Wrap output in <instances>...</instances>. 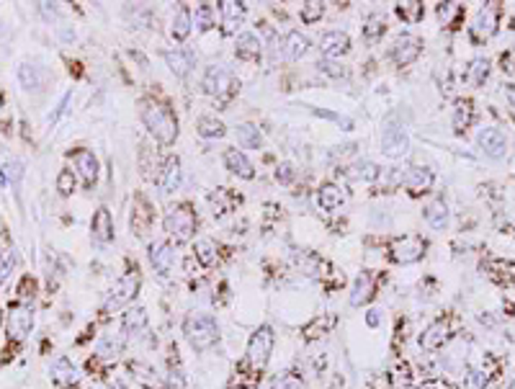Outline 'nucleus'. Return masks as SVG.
<instances>
[{"instance_id": "obj_1", "label": "nucleus", "mask_w": 515, "mask_h": 389, "mask_svg": "<svg viewBox=\"0 0 515 389\" xmlns=\"http://www.w3.org/2000/svg\"><path fill=\"white\" fill-rule=\"evenodd\" d=\"M183 335L193 350L204 353V350L214 348L219 343V325L212 315H204V312H191L188 318L183 320Z\"/></svg>"}, {"instance_id": "obj_2", "label": "nucleus", "mask_w": 515, "mask_h": 389, "mask_svg": "<svg viewBox=\"0 0 515 389\" xmlns=\"http://www.w3.org/2000/svg\"><path fill=\"white\" fill-rule=\"evenodd\" d=\"M142 121L144 127L150 129V135L158 139L160 144H173L178 137V119L175 114L163 104H147L142 109Z\"/></svg>"}, {"instance_id": "obj_3", "label": "nucleus", "mask_w": 515, "mask_h": 389, "mask_svg": "<svg viewBox=\"0 0 515 389\" xmlns=\"http://www.w3.org/2000/svg\"><path fill=\"white\" fill-rule=\"evenodd\" d=\"M273 343H276V335H273V327L270 325H261L250 335V341H247V350H245V366L253 371V376L268 366L270 361V353H273ZM261 379V376H258Z\"/></svg>"}, {"instance_id": "obj_4", "label": "nucleus", "mask_w": 515, "mask_h": 389, "mask_svg": "<svg viewBox=\"0 0 515 389\" xmlns=\"http://www.w3.org/2000/svg\"><path fill=\"white\" fill-rule=\"evenodd\" d=\"M139 284H142L139 271H129V273H124V276H121L119 281L109 289V294H106V299H103V307H101L103 315L119 312V310H124L127 304L135 302L137 292H139Z\"/></svg>"}, {"instance_id": "obj_5", "label": "nucleus", "mask_w": 515, "mask_h": 389, "mask_svg": "<svg viewBox=\"0 0 515 389\" xmlns=\"http://www.w3.org/2000/svg\"><path fill=\"white\" fill-rule=\"evenodd\" d=\"M163 224H165V232L175 243H188L196 232V214L188 204H178V207L167 209Z\"/></svg>"}, {"instance_id": "obj_6", "label": "nucleus", "mask_w": 515, "mask_h": 389, "mask_svg": "<svg viewBox=\"0 0 515 389\" xmlns=\"http://www.w3.org/2000/svg\"><path fill=\"white\" fill-rule=\"evenodd\" d=\"M407 147H410V137L404 127L397 121V116H387L381 124V152L387 158H402Z\"/></svg>"}, {"instance_id": "obj_7", "label": "nucleus", "mask_w": 515, "mask_h": 389, "mask_svg": "<svg viewBox=\"0 0 515 389\" xmlns=\"http://www.w3.org/2000/svg\"><path fill=\"white\" fill-rule=\"evenodd\" d=\"M6 327H8V338H13V341H24L26 335L32 333V327H34L32 307H26V304H16V307H11Z\"/></svg>"}, {"instance_id": "obj_8", "label": "nucleus", "mask_w": 515, "mask_h": 389, "mask_svg": "<svg viewBox=\"0 0 515 389\" xmlns=\"http://www.w3.org/2000/svg\"><path fill=\"white\" fill-rule=\"evenodd\" d=\"M201 86L209 95H224L235 88V78H232L230 70H224L222 64H212V67H206Z\"/></svg>"}, {"instance_id": "obj_9", "label": "nucleus", "mask_w": 515, "mask_h": 389, "mask_svg": "<svg viewBox=\"0 0 515 389\" xmlns=\"http://www.w3.org/2000/svg\"><path fill=\"white\" fill-rule=\"evenodd\" d=\"M423 253H425V243L420 238H402V240H394V245H392V258L397 263H415L420 261Z\"/></svg>"}, {"instance_id": "obj_10", "label": "nucleus", "mask_w": 515, "mask_h": 389, "mask_svg": "<svg viewBox=\"0 0 515 389\" xmlns=\"http://www.w3.org/2000/svg\"><path fill=\"white\" fill-rule=\"evenodd\" d=\"M150 263L160 276H170L173 263H175V253H173V247H170V243H165V240L150 243Z\"/></svg>"}, {"instance_id": "obj_11", "label": "nucleus", "mask_w": 515, "mask_h": 389, "mask_svg": "<svg viewBox=\"0 0 515 389\" xmlns=\"http://www.w3.org/2000/svg\"><path fill=\"white\" fill-rule=\"evenodd\" d=\"M451 338V325L446 322V320H436V322H430L420 335V346L425 350H438L444 343H448Z\"/></svg>"}, {"instance_id": "obj_12", "label": "nucleus", "mask_w": 515, "mask_h": 389, "mask_svg": "<svg viewBox=\"0 0 515 389\" xmlns=\"http://www.w3.org/2000/svg\"><path fill=\"white\" fill-rule=\"evenodd\" d=\"M49 374H52V381L60 384V387H75L80 381V371L78 366L72 364L67 356H60L55 364L49 366Z\"/></svg>"}, {"instance_id": "obj_13", "label": "nucleus", "mask_w": 515, "mask_h": 389, "mask_svg": "<svg viewBox=\"0 0 515 389\" xmlns=\"http://www.w3.org/2000/svg\"><path fill=\"white\" fill-rule=\"evenodd\" d=\"M418 55H420V39H415L410 34H402V36L394 41V47H392V57H394V62L399 64V67L415 62Z\"/></svg>"}, {"instance_id": "obj_14", "label": "nucleus", "mask_w": 515, "mask_h": 389, "mask_svg": "<svg viewBox=\"0 0 515 389\" xmlns=\"http://www.w3.org/2000/svg\"><path fill=\"white\" fill-rule=\"evenodd\" d=\"M476 142L479 147L484 150V155H490V158L500 160L505 158V150H507V142H505V135L500 132V129H482L479 137H476Z\"/></svg>"}, {"instance_id": "obj_15", "label": "nucleus", "mask_w": 515, "mask_h": 389, "mask_svg": "<svg viewBox=\"0 0 515 389\" xmlns=\"http://www.w3.org/2000/svg\"><path fill=\"white\" fill-rule=\"evenodd\" d=\"M402 183L412 191V193H425V191L433 186V173H430L428 168L412 165L402 173Z\"/></svg>"}, {"instance_id": "obj_16", "label": "nucleus", "mask_w": 515, "mask_h": 389, "mask_svg": "<svg viewBox=\"0 0 515 389\" xmlns=\"http://www.w3.org/2000/svg\"><path fill=\"white\" fill-rule=\"evenodd\" d=\"M474 36L476 39H490L497 32V6H484L474 18Z\"/></svg>"}, {"instance_id": "obj_17", "label": "nucleus", "mask_w": 515, "mask_h": 389, "mask_svg": "<svg viewBox=\"0 0 515 389\" xmlns=\"http://www.w3.org/2000/svg\"><path fill=\"white\" fill-rule=\"evenodd\" d=\"M320 49L325 57H341L350 49V39L345 32H325L320 39Z\"/></svg>"}, {"instance_id": "obj_18", "label": "nucleus", "mask_w": 515, "mask_h": 389, "mask_svg": "<svg viewBox=\"0 0 515 389\" xmlns=\"http://www.w3.org/2000/svg\"><path fill=\"white\" fill-rule=\"evenodd\" d=\"M373 289H376L373 276L369 273V271H364V273L353 281V289H350V304H353V307H364V304H369L371 302V296H373Z\"/></svg>"}, {"instance_id": "obj_19", "label": "nucleus", "mask_w": 515, "mask_h": 389, "mask_svg": "<svg viewBox=\"0 0 515 389\" xmlns=\"http://www.w3.org/2000/svg\"><path fill=\"white\" fill-rule=\"evenodd\" d=\"M72 160H75V168H78L80 175H83V183H85V186H93V183L98 181V160H95L93 152L78 150L72 155Z\"/></svg>"}, {"instance_id": "obj_20", "label": "nucleus", "mask_w": 515, "mask_h": 389, "mask_svg": "<svg viewBox=\"0 0 515 389\" xmlns=\"http://www.w3.org/2000/svg\"><path fill=\"white\" fill-rule=\"evenodd\" d=\"M158 186L163 193H173V191L181 186V160L167 158L165 168H163L158 175Z\"/></svg>"}, {"instance_id": "obj_21", "label": "nucleus", "mask_w": 515, "mask_h": 389, "mask_svg": "<svg viewBox=\"0 0 515 389\" xmlns=\"http://www.w3.org/2000/svg\"><path fill=\"white\" fill-rule=\"evenodd\" d=\"M224 165H227V170L235 175H240V178H253L255 175V168L253 163L247 160L245 152H240V150H227L224 152Z\"/></svg>"}, {"instance_id": "obj_22", "label": "nucleus", "mask_w": 515, "mask_h": 389, "mask_svg": "<svg viewBox=\"0 0 515 389\" xmlns=\"http://www.w3.org/2000/svg\"><path fill=\"white\" fill-rule=\"evenodd\" d=\"M90 232H93L95 243H109V240L114 238V222H111V214H109V209H106V207H101L93 214Z\"/></svg>"}, {"instance_id": "obj_23", "label": "nucleus", "mask_w": 515, "mask_h": 389, "mask_svg": "<svg viewBox=\"0 0 515 389\" xmlns=\"http://www.w3.org/2000/svg\"><path fill=\"white\" fill-rule=\"evenodd\" d=\"M124 335L119 333H109V335H101V341L95 343V353L101 358H119L124 353Z\"/></svg>"}, {"instance_id": "obj_24", "label": "nucleus", "mask_w": 515, "mask_h": 389, "mask_svg": "<svg viewBox=\"0 0 515 389\" xmlns=\"http://www.w3.org/2000/svg\"><path fill=\"white\" fill-rule=\"evenodd\" d=\"M219 11H222V18H224V32L232 34L242 24V18H245V3H235V0H224L219 3Z\"/></svg>"}, {"instance_id": "obj_25", "label": "nucleus", "mask_w": 515, "mask_h": 389, "mask_svg": "<svg viewBox=\"0 0 515 389\" xmlns=\"http://www.w3.org/2000/svg\"><path fill=\"white\" fill-rule=\"evenodd\" d=\"M165 62L173 75L183 78V75H188L191 67H193V55L186 52V49H175V52H165Z\"/></svg>"}, {"instance_id": "obj_26", "label": "nucleus", "mask_w": 515, "mask_h": 389, "mask_svg": "<svg viewBox=\"0 0 515 389\" xmlns=\"http://www.w3.org/2000/svg\"><path fill=\"white\" fill-rule=\"evenodd\" d=\"M235 55L240 60H258L261 55V41L255 34H240L238 41H235Z\"/></svg>"}, {"instance_id": "obj_27", "label": "nucleus", "mask_w": 515, "mask_h": 389, "mask_svg": "<svg viewBox=\"0 0 515 389\" xmlns=\"http://www.w3.org/2000/svg\"><path fill=\"white\" fill-rule=\"evenodd\" d=\"M425 219H428V224L433 230H446L448 227V207L441 199L433 201V204L425 207Z\"/></svg>"}, {"instance_id": "obj_28", "label": "nucleus", "mask_w": 515, "mask_h": 389, "mask_svg": "<svg viewBox=\"0 0 515 389\" xmlns=\"http://www.w3.org/2000/svg\"><path fill=\"white\" fill-rule=\"evenodd\" d=\"M284 47H286V57H289V60H301V57L309 52V39L299 32H289Z\"/></svg>"}, {"instance_id": "obj_29", "label": "nucleus", "mask_w": 515, "mask_h": 389, "mask_svg": "<svg viewBox=\"0 0 515 389\" xmlns=\"http://www.w3.org/2000/svg\"><path fill=\"white\" fill-rule=\"evenodd\" d=\"M144 325H147V312H144V307H132V310H127V315L121 318V327H124V333H129V335L144 330Z\"/></svg>"}, {"instance_id": "obj_30", "label": "nucleus", "mask_w": 515, "mask_h": 389, "mask_svg": "<svg viewBox=\"0 0 515 389\" xmlns=\"http://www.w3.org/2000/svg\"><path fill=\"white\" fill-rule=\"evenodd\" d=\"M317 201L325 212H335V209L343 204V191L338 189V186H333V183H325L317 193Z\"/></svg>"}, {"instance_id": "obj_31", "label": "nucleus", "mask_w": 515, "mask_h": 389, "mask_svg": "<svg viewBox=\"0 0 515 389\" xmlns=\"http://www.w3.org/2000/svg\"><path fill=\"white\" fill-rule=\"evenodd\" d=\"M238 142L245 147V150H261L263 147V137L258 132V127L253 124H240L238 127Z\"/></svg>"}, {"instance_id": "obj_32", "label": "nucleus", "mask_w": 515, "mask_h": 389, "mask_svg": "<svg viewBox=\"0 0 515 389\" xmlns=\"http://www.w3.org/2000/svg\"><path fill=\"white\" fill-rule=\"evenodd\" d=\"M397 16L402 18L404 24H418L423 18V13H425V8H423V3H418V0H404V3H397Z\"/></svg>"}, {"instance_id": "obj_33", "label": "nucleus", "mask_w": 515, "mask_h": 389, "mask_svg": "<svg viewBox=\"0 0 515 389\" xmlns=\"http://www.w3.org/2000/svg\"><path fill=\"white\" fill-rule=\"evenodd\" d=\"M191 26H193V21H191V11L186 8V6H183V8L178 11V16L173 18V29H170V34H173V39H178V41L188 39Z\"/></svg>"}, {"instance_id": "obj_34", "label": "nucleus", "mask_w": 515, "mask_h": 389, "mask_svg": "<svg viewBox=\"0 0 515 389\" xmlns=\"http://www.w3.org/2000/svg\"><path fill=\"white\" fill-rule=\"evenodd\" d=\"M196 132L204 137V139H219V137H224V124L212 119V116H204V119H198Z\"/></svg>"}, {"instance_id": "obj_35", "label": "nucleus", "mask_w": 515, "mask_h": 389, "mask_svg": "<svg viewBox=\"0 0 515 389\" xmlns=\"http://www.w3.org/2000/svg\"><path fill=\"white\" fill-rule=\"evenodd\" d=\"M16 268V250L13 245H0V284L11 276V271Z\"/></svg>"}, {"instance_id": "obj_36", "label": "nucleus", "mask_w": 515, "mask_h": 389, "mask_svg": "<svg viewBox=\"0 0 515 389\" xmlns=\"http://www.w3.org/2000/svg\"><path fill=\"white\" fill-rule=\"evenodd\" d=\"M18 78H21L24 88H29V90H39L41 88V70L36 64H24V67L18 70Z\"/></svg>"}, {"instance_id": "obj_37", "label": "nucleus", "mask_w": 515, "mask_h": 389, "mask_svg": "<svg viewBox=\"0 0 515 389\" xmlns=\"http://www.w3.org/2000/svg\"><path fill=\"white\" fill-rule=\"evenodd\" d=\"M322 13H325V3L309 0V3H304V6H301L299 18L304 21V24H317L320 18H322Z\"/></svg>"}, {"instance_id": "obj_38", "label": "nucleus", "mask_w": 515, "mask_h": 389, "mask_svg": "<svg viewBox=\"0 0 515 389\" xmlns=\"http://www.w3.org/2000/svg\"><path fill=\"white\" fill-rule=\"evenodd\" d=\"M193 24H196L198 32H209V29L214 26V8H212L209 3L196 6V18H193Z\"/></svg>"}, {"instance_id": "obj_39", "label": "nucleus", "mask_w": 515, "mask_h": 389, "mask_svg": "<svg viewBox=\"0 0 515 389\" xmlns=\"http://www.w3.org/2000/svg\"><path fill=\"white\" fill-rule=\"evenodd\" d=\"M214 253L217 247L212 240H196V258L201 266H212L214 263Z\"/></svg>"}, {"instance_id": "obj_40", "label": "nucleus", "mask_w": 515, "mask_h": 389, "mask_svg": "<svg viewBox=\"0 0 515 389\" xmlns=\"http://www.w3.org/2000/svg\"><path fill=\"white\" fill-rule=\"evenodd\" d=\"M304 381H301L299 374H281L276 379L270 381V389H301Z\"/></svg>"}, {"instance_id": "obj_41", "label": "nucleus", "mask_w": 515, "mask_h": 389, "mask_svg": "<svg viewBox=\"0 0 515 389\" xmlns=\"http://www.w3.org/2000/svg\"><path fill=\"white\" fill-rule=\"evenodd\" d=\"M469 121H472V104H469V101H464V104L456 106V116H453V127H456V132L467 129Z\"/></svg>"}, {"instance_id": "obj_42", "label": "nucleus", "mask_w": 515, "mask_h": 389, "mask_svg": "<svg viewBox=\"0 0 515 389\" xmlns=\"http://www.w3.org/2000/svg\"><path fill=\"white\" fill-rule=\"evenodd\" d=\"M384 32H387V24H384L381 18H371V21L366 24V29H364V36H366V39H379Z\"/></svg>"}, {"instance_id": "obj_43", "label": "nucleus", "mask_w": 515, "mask_h": 389, "mask_svg": "<svg viewBox=\"0 0 515 389\" xmlns=\"http://www.w3.org/2000/svg\"><path fill=\"white\" fill-rule=\"evenodd\" d=\"M487 72H490V62L487 60H474V64H472V83H484V78H487Z\"/></svg>"}, {"instance_id": "obj_44", "label": "nucleus", "mask_w": 515, "mask_h": 389, "mask_svg": "<svg viewBox=\"0 0 515 389\" xmlns=\"http://www.w3.org/2000/svg\"><path fill=\"white\" fill-rule=\"evenodd\" d=\"M72 189H75V175H72L70 170H62V173L57 175V191L67 196V193H70Z\"/></svg>"}, {"instance_id": "obj_45", "label": "nucleus", "mask_w": 515, "mask_h": 389, "mask_svg": "<svg viewBox=\"0 0 515 389\" xmlns=\"http://www.w3.org/2000/svg\"><path fill=\"white\" fill-rule=\"evenodd\" d=\"M358 175H361L364 181H376V178H379V168L373 165V163H361V165H358Z\"/></svg>"}, {"instance_id": "obj_46", "label": "nucleus", "mask_w": 515, "mask_h": 389, "mask_svg": "<svg viewBox=\"0 0 515 389\" xmlns=\"http://www.w3.org/2000/svg\"><path fill=\"white\" fill-rule=\"evenodd\" d=\"M276 178L281 183H291V178H294V165H289V163H281V165H278V170H276Z\"/></svg>"}, {"instance_id": "obj_47", "label": "nucleus", "mask_w": 515, "mask_h": 389, "mask_svg": "<svg viewBox=\"0 0 515 389\" xmlns=\"http://www.w3.org/2000/svg\"><path fill=\"white\" fill-rule=\"evenodd\" d=\"M21 173H24V170H21V163H11V165L6 168V178H8V181L13 183V186H16V183H18ZM6 178H3V181H6Z\"/></svg>"}, {"instance_id": "obj_48", "label": "nucleus", "mask_w": 515, "mask_h": 389, "mask_svg": "<svg viewBox=\"0 0 515 389\" xmlns=\"http://www.w3.org/2000/svg\"><path fill=\"white\" fill-rule=\"evenodd\" d=\"M459 8V6H456V3H441V6H438V16L444 18V21H448V18L453 16V11Z\"/></svg>"}, {"instance_id": "obj_49", "label": "nucleus", "mask_w": 515, "mask_h": 389, "mask_svg": "<svg viewBox=\"0 0 515 389\" xmlns=\"http://www.w3.org/2000/svg\"><path fill=\"white\" fill-rule=\"evenodd\" d=\"M484 384H487V376L479 371H474L472 376H469V389H482Z\"/></svg>"}, {"instance_id": "obj_50", "label": "nucleus", "mask_w": 515, "mask_h": 389, "mask_svg": "<svg viewBox=\"0 0 515 389\" xmlns=\"http://www.w3.org/2000/svg\"><path fill=\"white\" fill-rule=\"evenodd\" d=\"M317 67L322 72H327V75H335V78H338V75H345V70H341V67H338V64H333V62H320Z\"/></svg>"}, {"instance_id": "obj_51", "label": "nucleus", "mask_w": 515, "mask_h": 389, "mask_svg": "<svg viewBox=\"0 0 515 389\" xmlns=\"http://www.w3.org/2000/svg\"><path fill=\"white\" fill-rule=\"evenodd\" d=\"M379 315H381L379 310H371L369 315H366V322H369V327H379V322H381Z\"/></svg>"}, {"instance_id": "obj_52", "label": "nucleus", "mask_w": 515, "mask_h": 389, "mask_svg": "<svg viewBox=\"0 0 515 389\" xmlns=\"http://www.w3.org/2000/svg\"><path fill=\"white\" fill-rule=\"evenodd\" d=\"M90 389H121L119 384H111V381H95L90 384Z\"/></svg>"}, {"instance_id": "obj_53", "label": "nucleus", "mask_w": 515, "mask_h": 389, "mask_svg": "<svg viewBox=\"0 0 515 389\" xmlns=\"http://www.w3.org/2000/svg\"><path fill=\"white\" fill-rule=\"evenodd\" d=\"M507 98H510V104L515 106V88H513V90H510V93H507Z\"/></svg>"}, {"instance_id": "obj_54", "label": "nucleus", "mask_w": 515, "mask_h": 389, "mask_svg": "<svg viewBox=\"0 0 515 389\" xmlns=\"http://www.w3.org/2000/svg\"><path fill=\"white\" fill-rule=\"evenodd\" d=\"M418 389H438L436 384H423V387H418Z\"/></svg>"}]
</instances>
